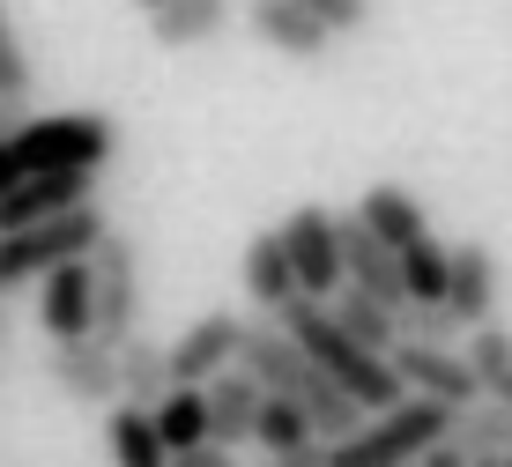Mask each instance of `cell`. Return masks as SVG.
<instances>
[{
    "instance_id": "obj_1",
    "label": "cell",
    "mask_w": 512,
    "mask_h": 467,
    "mask_svg": "<svg viewBox=\"0 0 512 467\" xmlns=\"http://www.w3.org/2000/svg\"><path fill=\"white\" fill-rule=\"evenodd\" d=\"M238 371H245V379H253L260 393H275V401H290L297 416L312 423V438H320V445L364 423V408L349 401V393L334 386L327 371H320V364H312V356L297 349L290 334L275 327V319H260V327H245V334H238Z\"/></svg>"
},
{
    "instance_id": "obj_2",
    "label": "cell",
    "mask_w": 512,
    "mask_h": 467,
    "mask_svg": "<svg viewBox=\"0 0 512 467\" xmlns=\"http://www.w3.org/2000/svg\"><path fill=\"white\" fill-rule=\"evenodd\" d=\"M119 149L112 112H45V119H15L0 134V193L15 178H52V171H104Z\"/></svg>"
},
{
    "instance_id": "obj_3",
    "label": "cell",
    "mask_w": 512,
    "mask_h": 467,
    "mask_svg": "<svg viewBox=\"0 0 512 467\" xmlns=\"http://www.w3.org/2000/svg\"><path fill=\"white\" fill-rule=\"evenodd\" d=\"M275 327L290 334L297 349H305L312 364H320L327 379H334V386L349 393V401L364 408V416H379V408H394V401H401V386H394V371H386V356L357 349V341H349V334L327 319V304H312V297H290V304L275 312Z\"/></svg>"
},
{
    "instance_id": "obj_4",
    "label": "cell",
    "mask_w": 512,
    "mask_h": 467,
    "mask_svg": "<svg viewBox=\"0 0 512 467\" xmlns=\"http://www.w3.org/2000/svg\"><path fill=\"white\" fill-rule=\"evenodd\" d=\"M453 423L446 401H416V393H401L394 408H379V416H364L357 430H342V438L320 445V467H409L423 445H438Z\"/></svg>"
},
{
    "instance_id": "obj_5",
    "label": "cell",
    "mask_w": 512,
    "mask_h": 467,
    "mask_svg": "<svg viewBox=\"0 0 512 467\" xmlns=\"http://www.w3.org/2000/svg\"><path fill=\"white\" fill-rule=\"evenodd\" d=\"M112 230V215L97 201L52 215V223H30V230H0V290H15V282H38L45 267L60 260H90V245Z\"/></svg>"
},
{
    "instance_id": "obj_6",
    "label": "cell",
    "mask_w": 512,
    "mask_h": 467,
    "mask_svg": "<svg viewBox=\"0 0 512 467\" xmlns=\"http://www.w3.org/2000/svg\"><path fill=\"white\" fill-rule=\"evenodd\" d=\"M134 319H141V260L119 230H104L90 245V341L119 349L134 334Z\"/></svg>"
},
{
    "instance_id": "obj_7",
    "label": "cell",
    "mask_w": 512,
    "mask_h": 467,
    "mask_svg": "<svg viewBox=\"0 0 512 467\" xmlns=\"http://www.w3.org/2000/svg\"><path fill=\"white\" fill-rule=\"evenodd\" d=\"M275 238H282L290 275H297V297L327 304L334 290H342V230H334V208H320V201L290 208V215L275 223Z\"/></svg>"
},
{
    "instance_id": "obj_8",
    "label": "cell",
    "mask_w": 512,
    "mask_h": 467,
    "mask_svg": "<svg viewBox=\"0 0 512 467\" xmlns=\"http://www.w3.org/2000/svg\"><path fill=\"white\" fill-rule=\"evenodd\" d=\"M238 334H245L238 312H201L186 334L164 341V379H171V386H208L216 371L238 364Z\"/></svg>"
},
{
    "instance_id": "obj_9",
    "label": "cell",
    "mask_w": 512,
    "mask_h": 467,
    "mask_svg": "<svg viewBox=\"0 0 512 467\" xmlns=\"http://www.w3.org/2000/svg\"><path fill=\"white\" fill-rule=\"evenodd\" d=\"M386 371H394V386L416 393V401H446V408H468L475 401V379H468L461 349H431V341L401 334L394 349H386Z\"/></svg>"
},
{
    "instance_id": "obj_10",
    "label": "cell",
    "mask_w": 512,
    "mask_h": 467,
    "mask_svg": "<svg viewBox=\"0 0 512 467\" xmlns=\"http://www.w3.org/2000/svg\"><path fill=\"white\" fill-rule=\"evenodd\" d=\"M334 230H342V290H357V297L386 304V312H401V304H409V297H401V260L386 253L357 215H334Z\"/></svg>"
},
{
    "instance_id": "obj_11",
    "label": "cell",
    "mask_w": 512,
    "mask_h": 467,
    "mask_svg": "<svg viewBox=\"0 0 512 467\" xmlns=\"http://www.w3.org/2000/svg\"><path fill=\"white\" fill-rule=\"evenodd\" d=\"M97 201V171H52V178H15L0 193V230H30V223H52V215Z\"/></svg>"
},
{
    "instance_id": "obj_12",
    "label": "cell",
    "mask_w": 512,
    "mask_h": 467,
    "mask_svg": "<svg viewBox=\"0 0 512 467\" xmlns=\"http://www.w3.org/2000/svg\"><path fill=\"white\" fill-rule=\"evenodd\" d=\"M45 379L82 408H112L119 401V371H112V349L104 341H52L45 356Z\"/></svg>"
},
{
    "instance_id": "obj_13",
    "label": "cell",
    "mask_w": 512,
    "mask_h": 467,
    "mask_svg": "<svg viewBox=\"0 0 512 467\" xmlns=\"http://www.w3.org/2000/svg\"><path fill=\"white\" fill-rule=\"evenodd\" d=\"M245 30H253L268 52H282V60H305V67H320L327 52H334V38L320 23H312L297 0H245Z\"/></svg>"
},
{
    "instance_id": "obj_14",
    "label": "cell",
    "mask_w": 512,
    "mask_h": 467,
    "mask_svg": "<svg viewBox=\"0 0 512 467\" xmlns=\"http://www.w3.org/2000/svg\"><path fill=\"white\" fill-rule=\"evenodd\" d=\"M446 304L461 327H483V319H498V260L483 253V245H446Z\"/></svg>"
},
{
    "instance_id": "obj_15",
    "label": "cell",
    "mask_w": 512,
    "mask_h": 467,
    "mask_svg": "<svg viewBox=\"0 0 512 467\" xmlns=\"http://www.w3.org/2000/svg\"><path fill=\"white\" fill-rule=\"evenodd\" d=\"M38 327L45 341H90V260H60L38 275Z\"/></svg>"
},
{
    "instance_id": "obj_16",
    "label": "cell",
    "mask_w": 512,
    "mask_h": 467,
    "mask_svg": "<svg viewBox=\"0 0 512 467\" xmlns=\"http://www.w3.org/2000/svg\"><path fill=\"white\" fill-rule=\"evenodd\" d=\"M349 215H357V223L372 230L386 253H409L423 230H431V215H423V201H416L409 186H364V201L349 208Z\"/></svg>"
},
{
    "instance_id": "obj_17",
    "label": "cell",
    "mask_w": 512,
    "mask_h": 467,
    "mask_svg": "<svg viewBox=\"0 0 512 467\" xmlns=\"http://www.w3.org/2000/svg\"><path fill=\"white\" fill-rule=\"evenodd\" d=\"M201 408H208V445H223V453H238L245 438H253V408H260V386L245 379V371H216V379L201 386Z\"/></svg>"
},
{
    "instance_id": "obj_18",
    "label": "cell",
    "mask_w": 512,
    "mask_h": 467,
    "mask_svg": "<svg viewBox=\"0 0 512 467\" xmlns=\"http://www.w3.org/2000/svg\"><path fill=\"white\" fill-rule=\"evenodd\" d=\"M461 364H468V379H475V401L512 408V327H498V319L468 327L461 334Z\"/></svg>"
},
{
    "instance_id": "obj_19",
    "label": "cell",
    "mask_w": 512,
    "mask_h": 467,
    "mask_svg": "<svg viewBox=\"0 0 512 467\" xmlns=\"http://www.w3.org/2000/svg\"><path fill=\"white\" fill-rule=\"evenodd\" d=\"M223 30H231V0H171V8H149V38L164 52L216 45Z\"/></svg>"
},
{
    "instance_id": "obj_20",
    "label": "cell",
    "mask_w": 512,
    "mask_h": 467,
    "mask_svg": "<svg viewBox=\"0 0 512 467\" xmlns=\"http://www.w3.org/2000/svg\"><path fill=\"white\" fill-rule=\"evenodd\" d=\"M104 453H112V467H164V438H156L149 408H134V401L104 408Z\"/></svg>"
},
{
    "instance_id": "obj_21",
    "label": "cell",
    "mask_w": 512,
    "mask_h": 467,
    "mask_svg": "<svg viewBox=\"0 0 512 467\" xmlns=\"http://www.w3.org/2000/svg\"><path fill=\"white\" fill-rule=\"evenodd\" d=\"M290 297H297V275H290V260H282V238H275V230H260V238L245 245V304L282 312Z\"/></svg>"
},
{
    "instance_id": "obj_22",
    "label": "cell",
    "mask_w": 512,
    "mask_h": 467,
    "mask_svg": "<svg viewBox=\"0 0 512 467\" xmlns=\"http://www.w3.org/2000/svg\"><path fill=\"white\" fill-rule=\"evenodd\" d=\"M327 319L357 341V349H372V356H386V349L401 341V312H386V304L357 297V290H334V297H327Z\"/></svg>"
},
{
    "instance_id": "obj_23",
    "label": "cell",
    "mask_w": 512,
    "mask_h": 467,
    "mask_svg": "<svg viewBox=\"0 0 512 467\" xmlns=\"http://www.w3.org/2000/svg\"><path fill=\"white\" fill-rule=\"evenodd\" d=\"M149 423L164 438V453H186V445L208 438V408H201V386H164L149 401Z\"/></svg>"
},
{
    "instance_id": "obj_24",
    "label": "cell",
    "mask_w": 512,
    "mask_h": 467,
    "mask_svg": "<svg viewBox=\"0 0 512 467\" xmlns=\"http://www.w3.org/2000/svg\"><path fill=\"white\" fill-rule=\"evenodd\" d=\"M112 371H119V401H134V408H149L171 386L164 379V341H141V334H127L112 349Z\"/></svg>"
},
{
    "instance_id": "obj_25",
    "label": "cell",
    "mask_w": 512,
    "mask_h": 467,
    "mask_svg": "<svg viewBox=\"0 0 512 467\" xmlns=\"http://www.w3.org/2000/svg\"><path fill=\"white\" fill-rule=\"evenodd\" d=\"M446 438L461 445L468 460H483V453H512V408H498V401H468V408H453Z\"/></svg>"
},
{
    "instance_id": "obj_26",
    "label": "cell",
    "mask_w": 512,
    "mask_h": 467,
    "mask_svg": "<svg viewBox=\"0 0 512 467\" xmlns=\"http://www.w3.org/2000/svg\"><path fill=\"white\" fill-rule=\"evenodd\" d=\"M245 445H260V460H268V453H297V445H320V438H312V423L297 416L290 401L260 393V408H253V438H245Z\"/></svg>"
},
{
    "instance_id": "obj_27",
    "label": "cell",
    "mask_w": 512,
    "mask_h": 467,
    "mask_svg": "<svg viewBox=\"0 0 512 467\" xmlns=\"http://www.w3.org/2000/svg\"><path fill=\"white\" fill-rule=\"evenodd\" d=\"M394 260H401V297H409V304H438V297H446V238L423 230L409 253H394Z\"/></svg>"
},
{
    "instance_id": "obj_28",
    "label": "cell",
    "mask_w": 512,
    "mask_h": 467,
    "mask_svg": "<svg viewBox=\"0 0 512 467\" xmlns=\"http://www.w3.org/2000/svg\"><path fill=\"white\" fill-rule=\"evenodd\" d=\"M401 334L409 341H431V349H461V319L446 312V304H401Z\"/></svg>"
},
{
    "instance_id": "obj_29",
    "label": "cell",
    "mask_w": 512,
    "mask_h": 467,
    "mask_svg": "<svg viewBox=\"0 0 512 467\" xmlns=\"http://www.w3.org/2000/svg\"><path fill=\"white\" fill-rule=\"evenodd\" d=\"M30 60H23V38H15V23H8V8H0V97L8 104H30Z\"/></svg>"
},
{
    "instance_id": "obj_30",
    "label": "cell",
    "mask_w": 512,
    "mask_h": 467,
    "mask_svg": "<svg viewBox=\"0 0 512 467\" xmlns=\"http://www.w3.org/2000/svg\"><path fill=\"white\" fill-rule=\"evenodd\" d=\"M297 8H305L312 23L327 30V38H349V30H364V15H372V0H297Z\"/></svg>"
},
{
    "instance_id": "obj_31",
    "label": "cell",
    "mask_w": 512,
    "mask_h": 467,
    "mask_svg": "<svg viewBox=\"0 0 512 467\" xmlns=\"http://www.w3.org/2000/svg\"><path fill=\"white\" fill-rule=\"evenodd\" d=\"M164 467H238V453H223V445H186V453H164Z\"/></svg>"
},
{
    "instance_id": "obj_32",
    "label": "cell",
    "mask_w": 512,
    "mask_h": 467,
    "mask_svg": "<svg viewBox=\"0 0 512 467\" xmlns=\"http://www.w3.org/2000/svg\"><path fill=\"white\" fill-rule=\"evenodd\" d=\"M409 467H468V453H461L453 438H438V445H423V453H416Z\"/></svg>"
},
{
    "instance_id": "obj_33",
    "label": "cell",
    "mask_w": 512,
    "mask_h": 467,
    "mask_svg": "<svg viewBox=\"0 0 512 467\" xmlns=\"http://www.w3.org/2000/svg\"><path fill=\"white\" fill-rule=\"evenodd\" d=\"M260 467H320V445H297V453H268Z\"/></svg>"
},
{
    "instance_id": "obj_34",
    "label": "cell",
    "mask_w": 512,
    "mask_h": 467,
    "mask_svg": "<svg viewBox=\"0 0 512 467\" xmlns=\"http://www.w3.org/2000/svg\"><path fill=\"white\" fill-rule=\"evenodd\" d=\"M23 112H30V104H8V97H0V134H8L15 119H23Z\"/></svg>"
},
{
    "instance_id": "obj_35",
    "label": "cell",
    "mask_w": 512,
    "mask_h": 467,
    "mask_svg": "<svg viewBox=\"0 0 512 467\" xmlns=\"http://www.w3.org/2000/svg\"><path fill=\"white\" fill-rule=\"evenodd\" d=\"M468 467H505V453H483V460H468Z\"/></svg>"
},
{
    "instance_id": "obj_36",
    "label": "cell",
    "mask_w": 512,
    "mask_h": 467,
    "mask_svg": "<svg viewBox=\"0 0 512 467\" xmlns=\"http://www.w3.org/2000/svg\"><path fill=\"white\" fill-rule=\"evenodd\" d=\"M134 8H141V15H149V8H171V0H134Z\"/></svg>"
},
{
    "instance_id": "obj_37",
    "label": "cell",
    "mask_w": 512,
    "mask_h": 467,
    "mask_svg": "<svg viewBox=\"0 0 512 467\" xmlns=\"http://www.w3.org/2000/svg\"><path fill=\"white\" fill-rule=\"evenodd\" d=\"M505 467H512V453H505Z\"/></svg>"
}]
</instances>
